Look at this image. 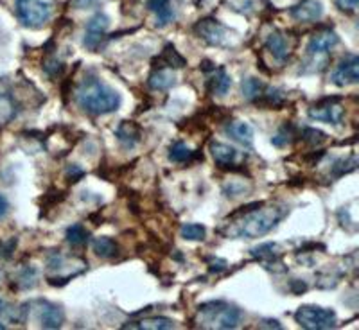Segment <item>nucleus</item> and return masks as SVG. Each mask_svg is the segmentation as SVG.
Returning a JSON list of instances; mask_svg holds the SVG:
<instances>
[{
  "label": "nucleus",
  "instance_id": "1",
  "mask_svg": "<svg viewBox=\"0 0 359 330\" xmlns=\"http://www.w3.org/2000/svg\"><path fill=\"white\" fill-rule=\"evenodd\" d=\"M284 216H286L284 207L259 201L230 214V223L224 224L221 233L229 239H257L271 232Z\"/></svg>",
  "mask_w": 359,
  "mask_h": 330
},
{
  "label": "nucleus",
  "instance_id": "2",
  "mask_svg": "<svg viewBox=\"0 0 359 330\" xmlns=\"http://www.w3.org/2000/svg\"><path fill=\"white\" fill-rule=\"evenodd\" d=\"M76 102L90 115H108L121 108V94L95 76H86L76 88Z\"/></svg>",
  "mask_w": 359,
  "mask_h": 330
},
{
  "label": "nucleus",
  "instance_id": "3",
  "mask_svg": "<svg viewBox=\"0 0 359 330\" xmlns=\"http://www.w3.org/2000/svg\"><path fill=\"white\" fill-rule=\"evenodd\" d=\"M243 318V310L223 300L201 303L198 307L196 323L201 329H219L229 330L236 329Z\"/></svg>",
  "mask_w": 359,
  "mask_h": 330
},
{
  "label": "nucleus",
  "instance_id": "4",
  "mask_svg": "<svg viewBox=\"0 0 359 330\" xmlns=\"http://www.w3.org/2000/svg\"><path fill=\"white\" fill-rule=\"evenodd\" d=\"M338 34L332 29H322L318 33H314L307 43V57L304 62L302 72L314 74L325 70L329 65V57H331L329 54L338 45Z\"/></svg>",
  "mask_w": 359,
  "mask_h": 330
},
{
  "label": "nucleus",
  "instance_id": "5",
  "mask_svg": "<svg viewBox=\"0 0 359 330\" xmlns=\"http://www.w3.org/2000/svg\"><path fill=\"white\" fill-rule=\"evenodd\" d=\"M56 0H17V15L22 25L41 29L53 18Z\"/></svg>",
  "mask_w": 359,
  "mask_h": 330
},
{
  "label": "nucleus",
  "instance_id": "6",
  "mask_svg": "<svg viewBox=\"0 0 359 330\" xmlns=\"http://www.w3.org/2000/svg\"><path fill=\"white\" fill-rule=\"evenodd\" d=\"M294 319L302 329L307 330H327L334 329L338 318L332 309L318 305H302L294 312Z\"/></svg>",
  "mask_w": 359,
  "mask_h": 330
},
{
  "label": "nucleus",
  "instance_id": "7",
  "mask_svg": "<svg viewBox=\"0 0 359 330\" xmlns=\"http://www.w3.org/2000/svg\"><path fill=\"white\" fill-rule=\"evenodd\" d=\"M194 33L200 36L205 43L212 45V47H230L233 40V33L226 25L221 24L216 18H201L194 25Z\"/></svg>",
  "mask_w": 359,
  "mask_h": 330
},
{
  "label": "nucleus",
  "instance_id": "8",
  "mask_svg": "<svg viewBox=\"0 0 359 330\" xmlns=\"http://www.w3.org/2000/svg\"><path fill=\"white\" fill-rule=\"evenodd\" d=\"M307 114L313 121H323V123L332 124V126H339L343 123L345 108H343L339 97H325L313 104Z\"/></svg>",
  "mask_w": 359,
  "mask_h": 330
},
{
  "label": "nucleus",
  "instance_id": "9",
  "mask_svg": "<svg viewBox=\"0 0 359 330\" xmlns=\"http://www.w3.org/2000/svg\"><path fill=\"white\" fill-rule=\"evenodd\" d=\"M29 309L34 310L38 322L43 329H60L65 322V312L60 305L49 302V300H34L29 302Z\"/></svg>",
  "mask_w": 359,
  "mask_h": 330
},
{
  "label": "nucleus",
  "instance_id": "10",
  "mask_svg": "<svg viewBox=\"0 0 359 330\" xmlns=\"http://www.w3.org/2000/svg\"><path fill=\"white\" fill-rule=\"evenodd\" d=\"M359 81V57L348 54L332 72V83L336 86H351Z\"/></svg>",
  "mask_w": 359,
  "mask_h": 330
},
{
  "label": "nucleus",
  "instance_id": "11",
  "mask_svg": "<svg viewBox=\"0 0 359 330\" xmlns=\"http://www.w3.org/2000/svg\"><path fill=\"white\" fill-rule=\"evenodd\" d=\"M108 27H110V18L104 15V13H97L94 17L90 18L88 24H86V34H85V47H88L90 50H95L101 45L102 38L107 34Z\"/></svg>",
  "mask_w": 359,
  "mask_h": 330
},
{
  "label": "nucleus",
  "instance_id": "12",
  "mask_svg": "<svg viewBox=\"0 0 359 330\" xmlns=\"http://www.w3.org/2000/svg\"><path fill=\"white\" fill-rule=\"evenodd\" d=\"M266 49L273 54L277 62L284 63L293 54V43H291V38L287 36V33H284V31H273L268 36V40H266Z\"/></svg>",
  "mask_w": 359,
  "mask_h": 330
},
{
  "label": "nucleus",
  "instance_id": "13",
  "mask_svg": "<svg viewBox=\"0 0 359 330\" xmlns=\"http://www.w3.org/2000/svg\"><path fill=\"white\" fill-rule=\"evenodd\" d=\"M323 15V6L320 0H302L300 4L291 8V17L304 24H311V22L320 20Z\"/></svg>",
  "mask_w": 359,
  "mask_h": 330
},
{
  "label": "nucleus",
  "instance_id": "14",
  "mask_svg": "<svg viewBox=\"0 0 359 330\" xmlns=\"http://www.w3.org/2000/svg\"><path fill=\"white\" fill-rule=\"evenodd\" d=\"M115 137H117L118 142L123 144V147L131 149L142 140V128L133 121H123L115 130Z\"/></svg>",
  "mask_w": 359,
  "mask_h": 330
},
{
  "label": "nucleus",
  "instance_id": "15",
  "mask_svg": "<svg viewBox=\"0 0 359 330\" xmlns=\"http://www.w3.org/2000/svg\"><path fill=\"white\" fill-rule=\"evenodd\" d=\"M255 106L262 108V110H280L286 104V95L278 88H271V86H264L255 101H252Z\"/></svg>",
  "mask_w": 359,
  "mask_h": 330
},
{
  "label": "nucleus",
  "instance_id": "16",
  "mask_svg": "<svg viewBox=\"0 0 359 330\" xmlns=\"http://www.w3.org/2000/svg\"><path fill=\"white\" fill-rule=\"evenodd\" d=\"M224 133L229 135L230 139L239 142L245 147L253 146V128L248 123H239V121H233L224 126Z\"/></svg>",
  "mask_w": 359,
  "mask_h": 330
},
{
  "label": "nucleus",
  "instance_id": "17",
  "mask_svg": "<svg viewBox=\"0 0 359 330\" xmlns=\"http://www.w3.org/2000/svg\"><path fill=\"white\" fill-rule=\"evenodd\" d=\"M277 249L278 246L275 245V242H266V245H261L257 246V248L252 249V257L261 261L268 269H275V266H284ZM275 271H277V269H275Z\"/></svg>",
  "mask_w": 359,
  "mask_h": 330
},
{
  "label": "nucleus",
  "instance_id": "18",
  "mask_svg": "<svg viewBox=\"0 0 359 330\" xmlns=\"http://www.w3.org/2000/svg\"><path fill=\"white\" fill-rule=\"evenodd\" d=\"M210 153H212L214 162L221 169H232L233 162L237 160V151L229 144L223 142H210Z\"/></svg>",
  "mask_w": 359,
  "mask_h": 330
},
{
  "label": "nucleus",
  "instance_id": "19",
  "mask_svg": "<svg viewBox=\"0 0 359 330\" xmlns=\"http://www.w3.org/2000/svg\"><path fill=\"white\" fill-rule=\"evenodd\" d=\"M187 65L185 57L175 49V45H165L160 56L153 60V67H165V69H182Z\"/></svg>",
  "mask_w": 359,
  "mask_h": 330
},
{
  "label": "nucleus",
  "instance_id": "20",
  "mask_svg": "<svg viewBox=\"0 0 359 330\" xmlns=\"http://www.w3.org/2000/svg\"><path fill=\"white\" fill-rule=\"evenodd\" d=\"M147 85L153 90H169L171 86L176 85V76L172 72V69H165V67H155L151 74H149V79H147Z\"/></svg>",
  "mask_w": 359,
  "mask_h": 330
},
{
  "label": "nucleus",
  "instance_id": "21",
  "mask_svg": "<svg viewBox=\"0 0 359 330\" xmlns=\"http://www.w3.org/2000/svg\"><path fill=\"white\" fill-rule=\"evenodd\" d=\"M169 160L175 163L196 162V160H203V153L192 151L187 144L178 140V142H172L171 147H169Z\"/></svg>",
  "mask_w": 359,
  "mask_h": 330
},
{
  "label": "nucleus",
  "instance_id": "22",
  "mask_svg": "<svg viewBox=\"0 0 359 330\" xmlns=\"http://www.w3.org/2000/svg\"><path fill=\"white\" fill-rule=\"evenodd\" d=\"M230 86H232V78L224 69H214L212 76L207 79V92L210 95H224Z\"/></svg>",
  "mask_w": 359,
  "mask_h": 330
},
{
  "label": "nucleus",
  "instance_id": "23",
  "mask_svg": "<svg viewBox=\"0 0 359 330\" xmlns=\"http://www.w3.org/2000/svg\"><path fill=\"white\" fill-rule=\"evenodd\" d=\"M146 8L155 13L156 24L168 25L175 18V9H172V0H146Z\"/></svg>",
  "mask_w": 359,
  "mask_h": 330
},
{
  "label": "nucleus",
  "instance_id": "24",
  "mask_svg": "<svg viewBox=\"0 0 359 330\" xmlns=\"http://www.w3.org/2000/svg\"><path fill=\"white\" fill-rule=\"evenodd\" d=\"M176 322L171 318H163V316H151V318H144L137 323L123 325V329H142V330H169L175 329Z\"/></svg>",
  "mask_w": 359,
  "mask_h": 330
},
{
  "label": "nucleus",
  "instance_id": "25",
  "mask_svg": "<svg viewBox=\"0 0 359 330\" xmlns=\"http://www.w3.org/2000/svg\"><path fill=\"white\" fill-rule=\"evenodd\" d=\"M92 248H94L95 255L101 259H114L121 252L118 242L114 241L111 237H95L92 241Z\"/></svg>",
  "mask_w": 359,
  "mask_h": 330
},
{
  "label": "nucleus",
  "instance_id": "26",
  "mask_svg": "<svg viewBox=\"0 0 359 330\" xmlns=\"http://www.w3.org/2000/svg\"><path fill=\"white\" fill-rule=\"evenodd\" d=\"M65 239L70 246H74V248H81V246H85L86 242H88L90 232L83 226V224L76 223L67 228Z\"/></svg>",
  "mask_w": 359,
  "mask_h": 330
},
{
  "label": "nucleus",
  "instance_id": "27",
  "mask_svg": "<svg viewBox=\"0 0 359 330\" xmlns=\"http://www.w3.org/2000/svg\"><path fill=\"white\" fill-rule=\"evenodd\" d=\"M17 115V106L9 95L0 94V128H4L13 121V117Z\"/></svg>",
  "mask_w": 359,
  "mask_h": 330
},
{
  "label": "nucleus",
  "instance_id": "28",
  "mask_svg": "<svg viewBox=\"0 0 359 330\" xmlns=\"http://www.w3.org/2000/svg\"><path fill=\"white\" fill-rule=\"evenodd\" d=\"M294 137H297V128H294L293 124H284V126L277 131V135H275L273 139H271V144L277 147H286L293 142Z\"/></svg>",
  "mask_w": 359,
  "mask_h": 330
},
{
  "label": "nucleus",
  "instance_id": "29",
  "mask_svg": "<svg viewBox=\"0 0 359 330\" xmlns=\"http://www.w3.org/2000/svg\"><path fill=\"white\" fill-rule=\"evenodd\" d=\"M264 83L261 81V79H255V78H248L243 81L241 85V90H243V95H245V99H248L250 102L255 101V99L261 95V92L264 90Z\"/></svg>",
  "mask_w": 359,
  "mask_h": 330
},
{
  "label": "nucleus",
  "instance_id": "30",
  "mask_svg": "<svg viewBox=\"0 0 359 330\" xmlns=\"http://www.w3.org/2000/svg\"><path fill=\"white\" fill-rule=\"evenodd\" d=\"M17 284L20 289H33L38 284V271L31 266H25L20 273L17 275Z\"/></svg>",
  "mask_w": 359,
  "mask_h": 330
},
{
  "label": "nucleus",
  "instance_id": "31",
  "mask_svg": "<svg viewBox=\"0 0 359 330\" xmlns=\"http://www.w3.org/2000/svg\"><path fill=\"white\" fill-rule=\"evenodd\" d=\"M180 233H182V237H184L185 241H205L207 230H205V226H201V224L187 223L182 226Z\"/></svg>",
  "mask_w": 359,
  "mask_h": 330
},
{
  "label": "nucleus",
  "instance_id": "32",
  "mask_svg": "<svg viewBox=\"0 0 359 330\" xmlns=\"http://www.w3.org/2000/svg\"><path fill=\"white\" fill-rule=\"evenodd\" d=\"M300 139L306 144H309V146L316 147L322 146L323 142H327V135L323 133V131L316 130V128H304L302 133H300Z\"/></svg>",
  "mask_w": 359,
  "mask_h": 330
},
{
  "label": "nucleus",
  "instance_id": "33",
  "mask_svg": "<svg viewBox=\"0 0 359 330\" xmlns=\"http://www.w3.org/2000/svg\"><path fill=\"white\" fill-rule=\"evenodd\" d=\"M355 167H358V158H355V155L348 156V158H341L332 165V176L339 178V176L352 172Z\"/></svg>",
  "mask_w": 359,
  "mask_h": 330
},
{
  "label": "nucleus",
  "instance_id": "34",
  "mask_svg": "<svg viewBox=\"0 0 359 330\" xmlns=\"http://www.w3.org/2000/svg\"><path fill=\"white\" fill-rule=\"evenodd\" d=\"M43 70L50 79H56L65 72V65H63L57 57H49V60H45L43 62Z\"/></svg>",
  "mask_w": 359,
  "mask_h": 330
},
{
  "label": "nucleus",
  "instance_id": "35",
  "mask_svg": "<svg viewBox=\"0 0 359 330\" xmlns=\"http://www.w3.org/2000/svg\"><path fill=\"white\" fill-rule=\"evenodd\" d=\"M62 200H65V194L56 191V188H50V191L47 192V194H43V198H41V210L45 208V212H47V210H50L53 207H56Z\"/></svg>",
  "mask_w": 359,
  "mask_h": 330
},
{
  "label": "nucleus",
  "instance_id": "36",
  "mask_svg": "<svg viewBox=\"0 0 359 330\" xmlns=\"http://www.w3.org/2000/svg\"><path fill=\"white\" fill-rule=\"evenodd\" d=\"M85 174H86L85 169L79 167V165H76V163H70V165H67V169H65V176L70 184H78L79 179L85 178Z\"/></svg>",
  "mask_w": 359,
  "mask_h": 330
},
{
  "label": "nucleus",
  "instance_id": "37",
  "mask_svg": "<svg viewBox=\"0 0 359 330\" xmlns=\"http://www.w3.org/2000/svg\"><path fill=\"white\" fill-rule=\"evenodd\" d=\"M246 192H248V188L245 187L243 181H230L229 185H224V194L229 198H237L241 194H246Z\"/></svg>",
  "mask_w": 359,
  "mask_h": 330
},
{
  "label": "nucleus",
  "instance_id": "38",
  "mask_svg": "<svg viewBox=\"0 0 359 330\" xmlns=\"http://www.w3.org/2000/svg\"><path fill=\"white\" fill-rule=\"evenodd\" d=\"M336 4H338L339 9H343V11H355L359 6V0H336Z\"/></svg>",
  "mask_w": 359,
  "mask_h": 330
},
{
  "label": "nucleus",
  "instance_id": "39",
  "mask_svg": "<svg viewBox=\"0 0 359 330\" xmlns=\"http://www.w3.org/2000/svg\"><path fill=\"white\" fill-rule=\"evenodd\" d=\"M226 269V262L221 261V259H210V271L212 273H221Z\"/></svg>",
  "mask_w": 359,
  "mask_h": 330
},
{
  "label": "nucleus",
  "instance_id": "40",
  "mask_svg": "<svg viewBox=\"0 0 359 330\" xmlns=\"http://www.w3.org/2000/svg\"><path fill=\"white\" fill-rule=\"evenodd\" d=\"M70 4L78 9H88L97 4V0H70Z\"/></svg>",
  "mask_w": 359,
  "mask_h": 330
},
{
  "label": "nucleus",
  "instance_id": "41",
  "mask_svg": "<svg viewBox=\"0 0 359 330\" xmlns=\"http://www.w3.org/2000/svg\"><path fill=\"white\" fill-rule=\"evenodd\" d=\"M290 289H291V293L293 294H302L304 291L307 289V286H306V282H302V280H293L290 284Z\"/></svg>",
  "mask_w": 359,
  "mask_h": 330
},
{
  "label": "nucleus",
  "instance_id": "42",
  "mask_svg": "<svg viewBox=\"0 0 359 330\" xmlns=\"http://www.w3.org/2000/svg\"><path fill=\"white\" fill-rule=\"evenodd\" d=\"M9 212V201L6 200V196L0 194V219H4Z\"/></svg>",
  "mask_w": 359,
  "mask_h": 330
},
{
  "label": "nucleus",
  "instance_id": "43",
  "mask_svg": "<svg viewBox=\"0 0 359 330\" xmlns=\"http://www.w3.org/2000/svg\"><path fill=\"white\" fill-rule=\"evenodd\" d=\"M216 69V65H214V63H210V62H203L201 63V70H203V72H212V70Z\"/></svg>",
  "mask_w": 359,
  "mask_h": 330
},
{
  "label": "nucleus",
  "instance_id": "44",
  "mask_svg": "<svg viewBox=\"0 0 359 330\" xmlns=\"http://www.w3.org/2000/svg\"><path fill=\"white\" fill-rule=\"evenodd\" d=\"M262 323H266V325H261V326H269V329L273 326V329H280V323H278L277 319H266V322Z\"/></svg>",
  "mask_w": 359,
  "mask_h": 330
}]
</instances>
